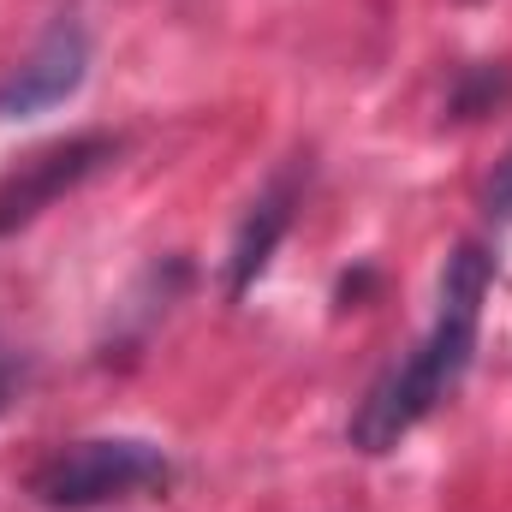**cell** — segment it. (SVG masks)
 Masks as SVG:
<instances>
[{
	"label": "cell",
	"mask_w": 512,
	"mask_h": 512,
	"mask_svg": "<svg viewBox=\"0 0 512 512\" xmlns=\"http://www.w3.org/2000/svg\"><path fill=\"white\" fill-rule=\"evenodd\" d=\"M483 215H489V221H512V149L495 161V173H489V185H483Z\"/></svg>",
	"instance_id": "obj_7"
},
{
	"label": "cell",
	"mask_w": 512,
	"mask_h": 512,
	"mask_svg": "<svg viewBox=\"0 0 512 512\" xmlns=\"http://www.w3.org/2000/svg\"><path fill=\"white\" fill-rule=\"evenodd\" d=\"M465 6H477V0H465Z\"/></svg>",
	"instance_id": "obj_9"
},
{
	"label": "cell",
	"mask_w": 512,
	"mask_h": 512,
	"mask_svg": "<svg viewBox=\"0 0 512 512\" xmlns=\"http://www.w3.org/2000/svg\"><path fill=\"white\" fill-rule=\"evenodd\" d=\"M90 78V36L84 24L60 18L42 30V42L0 78V120H30L60 108L66 96H78V84Z\"/></svg>",
	"instance_id": "obj_4"
},
{
	"label": "cell",
	"mask_w": 512,
	"mask_h": 512,
	"mask_svg": "<svg viewBox=\"0 0 512 512\" xmlns=\"http://www.w3.org/2000/svg\"><path fill=\"white\" fill-rule=\"evenodd\" d=\"M18 382H24V370H18L12 358H0V411H6L12 399H18Z\"/></svg>",
	"instance_id": "obj_8"
},
{
	"label": "cell",
	"mask_w": 512,
	"mask_h": 512,
	"mask_svg": "<svg viewBox=\"0 0 512 512\" xmlns=\"http://www.w3.org/2000/svg\"><path fill=\"white\" fill-rule=\"evenodd\" d=\"M489 280H495V256L483 245H459L441 268V310H435V328L423 334V346L393 364L382 382L364 393V405L352 411V429L346 441L358 453H393L453 387L471 370V352H477V322H483V298H489Z\"/></svg>",
	"instance_id": "obj_1"
},
{
	"label": "cell",
	"mask_w": 512,
	"mask_h": 512,
	"mask_svg": "<svg viewBox=\"0 0 512 512\" xmlns=\"http://www.w3.org/2000/svg\"><path fill=\"white\" fill-rule=\"evenodd\" d=\"M114 155H120V137H108V131H78V137H60V143L24 155L12 173H0V239L18 233V227H30L60 197H72Z\"/></svg>",
	"instance_id": "obj_3"
},
{
	"label": "cell",
	"mask_w": 512,
	"mask_h": 512,
	"mask_svg": "<svg viewBox=\"0 0 512 512\" xmlns=\"http://www.w3.org/2000/svg\"><path fill=\"white\" fill-rule=\"evenodd\" d=\"M167 489H173V459L143 435H84L30 471V501L48 512H96Z\"/></svg>",
	"instance_id": "obj_2"
},
{
	"label": "cell",
	"mask_w": 512,
	"mask_h": 512,
	"mask_svg": "<svg viewBox=\"0 0 512 512\" xmlns=\"http://www.w3.org/2000/svg\"><path fill=\"white\" fill-rule=\"evenodd\" d=\"M292 209H298V179L292 173H280L251 209H245V221L233 233V256H227V298H245L256 280H262L268 256L280 251V239L292 227Z\"/></svg>",
	"instance_id": "obj_5"
},
{
	"label": "cell",
	"mask_w": 512,
	"mask_h": 512,
	"mask_svg": "<svg viewBox=\"0 0 512 512\" xmlns=\"http://www.w3.org/2000/svg\"><path fill=\"white\" fill-rule=\"evenodd\" d=\"M507 96H512V66H471L459 78L447 114L453 120H477V114H495V102H507Z\"/></svg>",
	"instance_id": "obj_6"
}]
</instances>
